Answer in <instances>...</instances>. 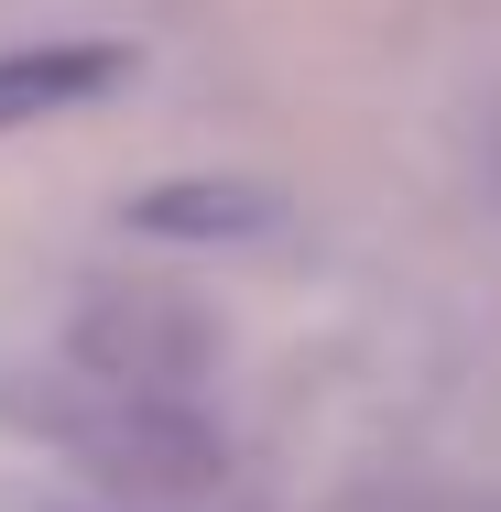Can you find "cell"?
Listing matches in <instances>:
<instances>
[{
    "instance_id": "1",
    "label": "cell",
    "mask_w": 501,
    "mask_h": 512,
    "mask_svg": "<svg viewBox=\"0 0 501 512\" xmlns=\"http://www.w3.org/2000/svg\"><path fill=\"white\" fill-rule=\"evenodd\" d=\"M66 371L120 382V393H207L218 327L164 284H88L66 306Z\"/></svg>"
},
{
    "instance_id": "2",
    "label": "cell",
    "mask_w": 501,
    "mask_h": 512,
    "mask_svg": "<svg viewBox=\"0 0 501 512\" xmlns=\"http://www.w3.org/2000/svg\"><path fill=\"white\" fill-rule=\"evenodd\" d=\"M131 77L120 33H66V44H0V131H33L55 109H88Z\"/></svg>"
},
{
    "instance_id": "3",
    "label": "cell",
    "mask_w": 501,
    "mask_h": 512,
    "mask_svg": "<svg viewBox=\"0 0 501 512\" xmlns=\"http://www.w3.org/2000/svg\"><path fill=\"white\" fill-rule=\"evenodd\" d=\"M131 229L142 240H273L284 229V197L273 186H218V175H186V186H142L131 197Z\"/></svg>"
},
{
    "instance_id": "4",
    "label": "cell",
    "mask_w": 501,
    "mask_h": 512,
    "mask_svg": "<svg viewBox=\"0 0 501 512\" xmlns=\"http://www.w3.org/2000/svg\"><path fill=\"white\" fill-rule=\"evenodd\" d=\"M393 512H447V502H393Z\"/></svg>"
}]
</instances>
